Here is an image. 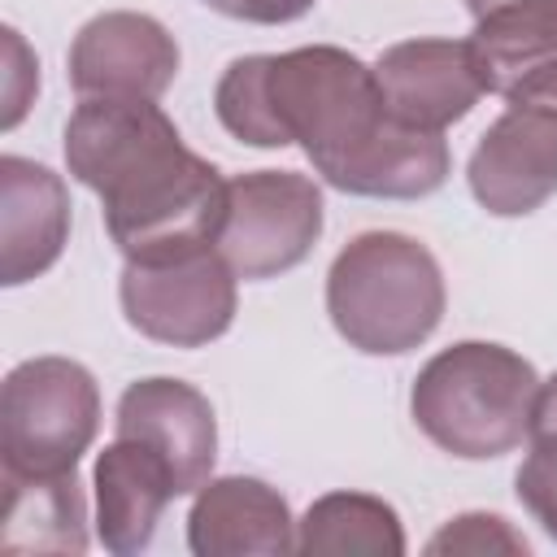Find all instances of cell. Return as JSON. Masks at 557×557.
<instances>
[{"label":"cell","instance_id":"obj_17","mask_svg":"<svg viewBox=\"0 0 557 557\" xmlns=\"http://www.w3.org/2000/svg\"><path fill=\"white\" fill-rule=\"evenodd\" d=\"M296 553L305 557H400V513L370 492H326L296 522Z\"/></svg>","mask_w":557,"mask_h":557},{"label":"cell","instance_id":"obj_10","mask_svg":"<svg viewBox=\"0 0 557 557\" xmlns=\"http://www.w3.org/2000/svg\"><path fill=\"white\" fill-rule=\"evenodd\" d=\"M113 435L157 448L165 457V466L174 470V483L183 496L200 492L213 479L218 418H213L209 396L183 379H165V374L135 379L117 396Z\"/></svg>","mask_w":557,"mask_h":557},{"label":"cell","instance_id":"obj_20","mask_svg":"<svg viewBox=\"0 0 557 557\" xmlns=\"http://www.w3.org/2000/svg\"><path fill=\"white\" fill-rule=\"evenodd\" d=\"M209 4L213 13L222 17H235V22H257V26H283V22H296L305 17L318 0H200Z\"/></svg>","mask_w":557,"mask_h":557},{"label":"cell","instance_id":"obj_16","mask_svg":"<svg viewBox=\"0 0 557 557\" xmlns=\"http://www.w3.org/2000/svg\"><path fill=\"white\" fill-rule=\"evenodd\" d=\"M4 553H87V500L78 474L4 470Z\"/></svg>","mask_w":557,"mask_h":557},{"label":"cell","instance_id":"obj_15","mask_svg":"<svg viewBox=\"0 0 557 557\" xmlns=\"http://www.w3.org/2000/svg\"><path fill=\"white\" fill-rule=\"evenodd\" d=\"M470 52L492 96H518L557 70V0H505L474 17Z\"/></svg>","mask_w":557,"mask_h":557},{"label":"cell","instance_id":"obj_1","mask_svg":"<svg viewBox=\"0 0 557 557\" xmlns=\"http://www.w3.org/2000/svg\"><path fill=\"white\" fill-rule=\"evenodd\" d=\"M65 170L100 196L104 231L126 261L218 248L226 178L183 144L157 100H78L65 122Z\"/></svg>","mask_w":557,"mask_h":557},{"label":"cell","instance_id":"obj_5","mask_svg":"<svg viewBox=\"0 0 557 557\" xmlns=\"http://www.w3.org/2000/svg\"><path fill=\"white\" fill-rule=\"evenodd\" d=\"M100 431L96 374L74 357H30L0 387V457L9 474H70Z\"/></svg>","mask_w":557,"mask_h":557},{"label":"cell","instance_id":"obj_8","mask_svg":"<svg viewBox=\"0 0 557 557\" xmlns=\"http://www.w3.org/2000/svg\"><path fill=\"white\" fill-rule=\"evenodd\" d=\"M470 196L492 218H527L557 191V109L544 100H505V113L479 135L466 161Z\"/></svg>","mask_w":557,"mask_h":557},{"label":"cell","instance_id":"obj_11","mask_svg":"<svg viewBox=\"0 0 557 557\" xmlns=\"http://www.w3.org/2000/svg\"><path fill=\"white\" fill-rule=\"evenodd\" d=\"M374 78L387 113L418 131L461 122L487 91L466 39H400L379 52Z\"/></svg>","mask_w":557,"mask_h":557},{"label":"cell","instance_id":"obj_13","mask_svg":"<svg viewBox=\"0 0 557 557\" xmlns=\"http://www.w3.org/2000/svg\"><path fill=\"white\" fill-rule=\"evenodd\" d=\"M70 239V191L48 165L0 157V283L22 287L57 265Z\"/></svg>","mask_w":557,"mask_h":557},{"label":"cell","instance_id":"obj_9","mask_svg":"<svg viewBox=\"0 0 557 557\" xmlns=\"http://www.w3.org/2000/svg\"><path fill=\"white\" fill-rule=\"evenodd\" d=\"M65 70L78 100H161L178 74V39L152 13L109 9L78 26Z\"/></svg>","mask_w":557,"mask_h":557},{"label":"cell","instance_id":"obj_3","mask_svg":"<svg viewBox=\"0 0 557 557\" xmlns=\"http://www.w3.org/2000/svg\"><path fill=\"white\" fill-rule=\"evenodd\" d=\"M448 292L435 252L405 231L352 235L326 270V313L339 339L366 357H400L426 344Z\"/></svg>","mask_w":557,"mask_h":557},{"label":"cell","instance_id":"obj_21","mask_svg":"<svg viewBox=\"0 0 557 557\" xmlns=\"http://www.w3.org/2000/svg\"><path fill=\"white\" fill-rule=\"evenodd\" d=\"M509 100H544V104H553L557 109V70H548L544 78H535V83H527L518 96H509Z\"/></svg>","mask_w":557,"mask_h":557},{"label":"cell","instance_id":"obj_12","mask_svg":"<svg viewBox=\"0 0 557 557\" xmlns=\"http://www.w3.org/2000/svg\"><path fill=\"white\" fill-rule=\"evenodd\" d=\"M187 548L196 557H287L296 553V518L265 479L222 474L191 500Z\"/></svg>","mask_w":557,"mask_h":557},{"label":"cell","instance_id":"obj_4","mask_svg":"<svg viewBox=\"0 0 557 557\" xmlns=\"http://www.w3.org/2000/svg\"><path fill=\"white\" fill-rule=\"evenodd\" d=\"M535 392L540 374L522 352L492 339H461L418 370L409 413L435 448L461 461H492L527 440Z\"/></svg>","mask_w":557,"mask_h":557},{"label":"cell","instance_id":"obj_18","mask_svg":"<svg viewBox=\"0 0 557 557\" xmlns=\"http://www.w3.org/2000/svg\"><path fill=\"white\" fill-rule=\"evenodd\" d=\"M527 457L513 474V492L522 509L544 527L548 540H557V374L540 383L531 426H527Z\"/></svg>","mask_w":557,"mask_h":557},{"label":"cell","instance_id":"obj_14","mask_svg":"<svg viewBox=\"0 0 557 557\" xmlns=\"http://www.w3.org/2000/svg\"><path fill=\"white\" fill-rule=\"evenodd\" d=\"M91 487H96V540L113 557L144 553L157 535L165 505L183 496L165 457L122 435H113V444L96 457Z\"/></svg>","mask_w":557,"mask_h":557},{"label":"cell","instance_id":"obj_6","mask_svg":"<svg viewBox=\"0 0 557 557\" xmlns=\"http://www.w3.org/2000/svg\"><path fill=\"white\" fill-rule=\"evenodd\" d=\"M322 191L296 170H244L226 178V222L218 252L244 283L296 270L322 235Z\"/></svg>","mask_w":557,"mask_h":557},{"label":"cell","instance_id":"obj_2","mask_svg":"<svg viewBox=\"0 0 557 557\" xmlns=\"http://www.w3.org/2000/svg\"><path fill=\"white\" fill-rule=\"evenodd\" d=\"M213 113L239 144H300L335 191L352 187L357 170L396 122L374 65L335 44L235 57L213 87Z\"/></svg>","mask_w":557,"mask_h":557},{"label":"cell","instance_id":"obj_22","mask_svg":"<svg viewBox=\"0 0 557 557\" xmlns=\"http://www.w3.org/2000/svg\"><path fill=\"white\" fill-rule=\"evenodd\" d=\"M496 4H505V0H466V9H470V17H479V13H487V9H496Z\"/></svg>","mask_w":557,"mask_h":557},{"label":"cell","instance_id":"obj_7","mask_svg":"<svg viewBox=\"0 0 557 557\" xmlns=\"http://www.w3.org/2000/svg\"><path fill=\"white\" fill-rule=\"evenodd\" d=\"M235 270L218 248L165 261H126L117 278V305L144 339L205 348L235 322Z\"/></svg>","mask_w":557,"mask_h":557},{"label":"cell","instance_id":"obj_19","mask_svg":"<svg viewBox=\"0 0 557 557\" xmlns=\"http://www.w3.org/2000/svg\"><path fill=\"white\" fill-rule=\"evenodd\" d=\"M426 553L431 557H448V553H470V557L509 553V557H527L531 544L500 513H461V518H453L448 527H440L426 540Z\"/></svg>","mask_w":557,"mask_h":557}]
</instances>
